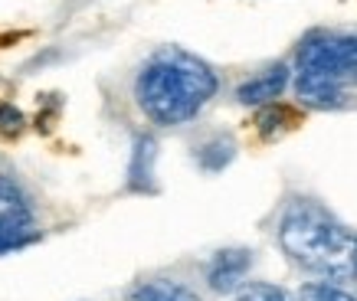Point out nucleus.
I'll return each mask as SVG.
<instances>
[{"mask_svg":"<svg viewBox=\"0 0 357 301\" xmlns=\"http://www.w3.org/2000/svg\"><path fill=\"white\" fill-rule=\"evenodd\" d=\"M298 301H357V295L337 288V285H331V281H312V285H305L302 288Z\"/></svg>","mask_w":357,"mask_h":301,"instance_id":"11","label":"nucleus"},{"mask_svg":"<svg viewBox=\"0 0 357 301\" xmlns=\"http://www.w3.org/2000/svg\"><path fill=\"white\" fill-rule=\"evenodd\" d=\"M217 95L213 69L187 49L164 46L141 65L135 98L154 125H184Z\"/></svg>","mask_w":357,"mask_h":301,"instance_id":"1","label":"nucleus"},{"mask_svg":"<svg viewBox=\"0 0 357 301\" xmlns=\"http://www.w3.org/2000/svg\"><path fill=\"white\" fill-rule=\"evenodd\" d=\"M128 301H204L197 291H190L187 285L177 281H144L128 295Z\"/></svg>","mask_w":357,"mask_h":301,"instance_id":"9","label":"nucleus"},{"mask_svg":"<svg viewBox=\"0 0 357 301\" xmlns=\"http://www.w3.org/2000/svg\"><path fill=\"white\" fill-rule=\"evenodd\" d=\"M347 88H357V36L318 33L298 53L295 92L305 105L335 108Z\"/></svg>","mask_w":357,"mask_h":301,"instance_id":"3","label":"nucleus"},{"mask_svg":"<svg viewBox=\"0 0 357 301\" xmlns=\"http://www.w3.org/2000/svg\"><path fill=\"white\" fill-rule=\"evenodd\" d=\"M23 128H26V118H23L20 108L10 105V102H0V138L10 141L23 134Z\"/></svg>","mask_w":357,"mask_h":301,"instance_id":"12","label":"nucleus"},{"mask_svg":"<svg viewBox=\"0 0 357 301\" xmlns=\"http://www.w3.org/2000/svg\"><path fill=\"white\" fill-rule=\"evenodd\" d=\"M279 242L295 265L321 279H357V233L314 200H295L285 210Z\"/></svg>","mask_w":357,"mask_h":301,"instance_id":"2","label":"nucleus"},{"mask_svg":"<svg viewBox=\"0 0 357 301\" xmlns=\"http://www.w3.org/2000/svg\"><path fill=\"white\" fill-rule=\"evenodd\" d=\"M289 86V69L285 65H269L266 72L252 75L249 82L236 88V102L243 105H262V102H272V98L282 95V88Z\"/></svg>","mask_w":357,"mask_h":301,"instance_id":"6","label":"nucleus"},{"mask_svg":"<svg viewBox=\"0 0 357 301\" xmlns=\"http://www.w3.org/2000/svg\"><path fill=\"white\" fill-rule=\"evenodd\" d=\"M252 269V252L249 249H223L213 256L210 269H206V281L217 295H229L243 285V279Z\"/></svg>","mask_w":357,"mask_h":301,"instance_id":"5","label":"nucleus"},{"mask_svg":"<svg viewBox=\"0 0 357 301\" xmlns=\"http://www.w3.org/2000/svg\"><path fill=\"white\" fill-rule=\"evenodd\" d=\"M302 125V115L295 111V108L289 105H269L259 111V118H256V128H259V134L266 141L272 138H282L285 131H292Z\"/></svg>","mask_w":357,"mask_h":301,"instance_id":"8","label":"nucleus"},{"mask_svg":"<svg viewBox=\"0 0 357 301\" xmlns=\"http://www.w3.org/2000/svg\"><path fill=\"white\" fill-rule=\"evenodd\" d=\"M236 301H295L292 295L279 285H266V281H256V285H249V288L239 291Z\"/></svg>","mask_w":357,"mask_h":301,"instance_id":"13","label":"nucleus"},{"mask_svg":"<svg viewBox=\"0 0 357 301\" xmlns=\"http://www.w3.org/2000/svg\"><path fill=\"white\" fill-rule=\"evenodd\" d=\"M200 164H204L206 171H220V167H227L229 161H233V141L229 138H217L210 141V144H204L200 148Z\"/></svg>","mask_w":357,"mask_h":301,"instance_id":"10","label":"nucleus"},{"mask_svg":"<svg viewBox=\"0 0 357 301\" xmlns=\"http://www.w3.org/2000/svg\"><path fill=\"white\" fill-rule=\"evenodd\" d=\"M33 239H36V216L30 200L7 173H0V256L30 246Z\"/></svg>","mask_w":357,"mask_h":301,"instance_id":"4","label":"nucleus"},{"mask_svg":"<svg viewBox=\"0 0 357 301\" xmlns=\"http://www.w3.org/2000/svg\"><path fill=\"white\" fill-rule=\"evenodd\" d=\"M154 161H158V141L151 134H141L131 150V171H128V187L138 194H151L154 190Z\"/></svg>","mask_w":357,"mask_h":301,"instance_id":"7","label":"nucleus"}]
</instances>
